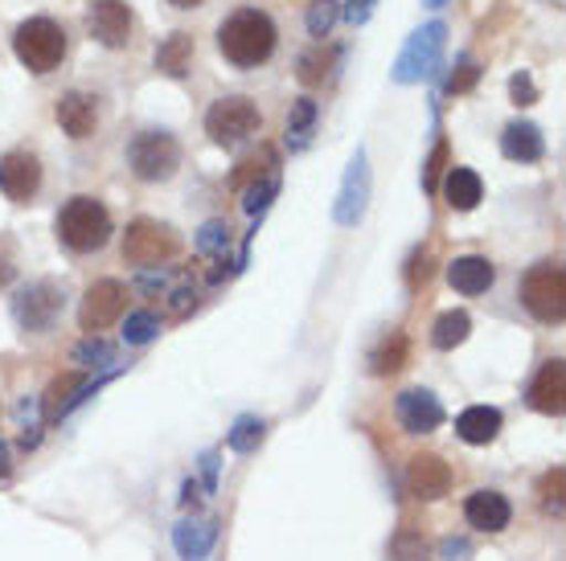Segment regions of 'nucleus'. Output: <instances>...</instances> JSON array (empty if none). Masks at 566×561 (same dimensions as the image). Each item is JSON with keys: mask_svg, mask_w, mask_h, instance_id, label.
<instances>
[{"mask_svg": "<svg viewBox=\"0 0 566 561\" xmlns=\"http://www.w3.org/2000/svg\"><path fill=\"white\" fill-rule=\"evenodd\" d=\"M501 410L493 406H468L460 419H455V435L472 443V447H489L496 435H501Z\"/></svg>", "mask_w": 566, "mask_h": 561, "instance_id": "nucleus-22", "label": "nucleus"}, {"mask_svg": "<svg viewBox=\"0 0 566 561\" xmlns=\"http://www.w3.org/2000/svg\"><path fill=\"white\" fill-rule=\"evenodd\" d=\"M525 398H530V406L538 410V414H563V398H566V366L554 357V361H546V366L534 373V381H530V390H525Z\"/></svg>", "mask_w": 566, "mask_h": 561, "instance_id": "nucleus-16", "label": "nucleus"}, {"mask_svg": "<svg viewBox=\"0 0 566 561\" xmlns=\"http://www.w3.org/2000/svg\"><path fill=\"white\" fill-rule=\"evenodd\" d=\"M337 0H312L308 4V33L316 38V42H325L328 33H333V25H337Z\"/></svg>", "mask_w": 566, "mask_h": 561, "instance_id": "nucleus-33", "label": "nucleus"}, {"mask_svg": "<svg viewBox=\"0 0 566 561\" xmlns=\"http://www.w3.org/2000/svg\"><path fill=\"white\" fill-rule=\"evenodd\" d=\"M160 299H165V311L181 320V316H189V311H193V304H198V292H193L189 275H177V279H172V287L160 295Z\"/></svg>", "mask_w": 566, "mask_h": 561, "instance_id": "nucleus-31", "label": "nucleus"}, {"mask_svg": "<svg viewBox=\"0 0 566 561\" xmlns=\"http://www.w3.org/2000/svg\"><path fill=\"white\" fill-rule=\"evenodd\" d=\"M369 13H374V0H349V4H345V21H349V25H366Z\"/></svg>", "mask_w": 566, "mask_h": 561, "instance_id": "nucleus-40", "label": "nucleus"}, {"mask_svg": "<svg viewBox=\"0 0 566 561\" xmlns=\"http://www.w3.org/2000/svg\"><path fill=\"white\" fill-rule=\"evenodd\" d=\"M337 57H340L337 45L316 42L312 50H304V54H300V62H296V78H300L304 86H321V83L328 78V71L337 66Z\"/></svg>", "mask_w": 566, "mask_h": 561, "instance_id": "nucleus-25", "label": "nucleus"}, {"mask_svg": "<svg viewBox=\"0 0 566 561\" xmlns=\"http://www.w3.org/2000/svg\"><path fill=\"white\" fill-rule=\"evenodd\" d=\"M74 357H78V361H99V366H112V345H103V340H86V345H78Z\"/></svg>", "mask_w": 566, "mask_h": 561, "instance_id": "nucleus-39", "label": "nucleus"}, {"mask_svg": "<svg viewBox=\"0 0 566 561\" xmlns=\"http://www.w3.org/2000/svg\"><path fill=\"white\" fill-rule=\"evenodd\" d=\"M54 119L71 140H91L95 127H99V95L74 86V91H66V95L54 103Z\"/></svg>", "mask_w": 566, "mask_h": 561, "instance_id": "nucleus-13", "label": "nucleus"}, {"mask_svg": "<svg viewBox=\"0 0 566 561\" xmlns=\"http://www.w3.org/2000/svg\"><path fill=\"white\" fill-rule=\"evenodd\" d=\"M464 517H468V525H472V529H481V533H501V529H510L513 508L501 491L481 488L464 500Z\"/></svg>", "mask_w": 566, "mask_h": 561, "instance_id": "nucleus-17", "label": "nucleus"}, {"mask_svg": "<svg viewBox=\"0 0 566 561\" xmlns=\"http://www.w3.org/2000/svg\"><path fill=\"white\" fill-rule=\"evenodd\" d=\"M366 201H369V165H366V152L357 148L354 165H349V172H345V184H340L333 218H337L340 225H357L361 218H366Z\"/></svg>", "mask_w": 566, "mask_h": 561, "instance_id": "nucleus-15", "label": "nucleus"}, {"mask_svg": "<svg viewBox=\"0 0 566 561\" xmlns=\"http://www.w3.org/2000/svg\"><path fill=\"white\" fill-rule=\"evenodd\" d=\"M213 537H218L213 525H181V529H177V549H181V558L193 561L213 546Z\"/></svg>", "mask_w": 566, "mask_h": 561, "instance_id": "nucleus-30", "label": "nucleus"}, {"mask_svg": "<svg viewBox=\"0 0 566 561\" xmlns=\"http://www.w3.org/2000/svg\"><path fill=\"white\" fill-rule=\"evenodd\" d=\"M407 352H411L407 337H402V332H390L378 349L369 352V369H374L378 378H386V373H398V369L407 366Z\"/></svg>", "mask_w": 566, "mask_h": 561, "instance_id": "nucleus-27", "label": "nucleus"}, {"mask_svg": "<svg viewBox=\"0 0 566 561\" xmlns=\"http://www.w3.org/2000/svg\"><path fill=\"white\" fill-rule=\"evenodd\" d=\"M66 29L54 17H29L13 33V54L29 74H54L66 57Z\"/></svg>", "mask_w": 566, "mask_h": 561, "instance_id": "nucleus-3", "label": "nucleus"}, {"mask_svg": "<svg viewBox=\"0 0 566 561\" xmlns=\"http://www.w3.org/2000/svg\"><path fill=\"white\" fill-rule=\"evenodd\" d=\"M448 283H452L460 295H484L496 283V267L481 254H464L448 267Z\"/></svg>", "mask_w": 566, "mask_h": 561, "instance_id": "nucleus-20", "label": "nucleus"}, {"mask_svg": "<svg viewBox=\"0 0 566 561\" xmlns=\"http://www.w3.org/2000/svg\"><path fill=\"white\" fill-rule=\"evenodd\" d=\"M9 472V443H0V476Z\"/></svg>", "mask_w": 566, "mask_h": 561, "instance_id": "nucleus-45", "label": "nucleus"}, {"mask_svg": "<svg viewBox=\"0 0 566 561\" xmlns=\"http://www.w3.org/2000/svg\"><path fill=\"white\" fill-rule=\"evenodd\" d=\"M128 169L148 184L169 181L172 172L181 169V144H177V136L160 131V127L136 131L128 144Z\"/></svg>", "mask_w": 566, "mask_h": 561, "instance_id": "nucleus-4", "label": "nucleus"}, {"mask_svg": "<svg viewBox=\"0 0 566 561\" xmlns=\"http://www.w3.org/2000/svg\"><path fill=\"white\" fill-rule=\"evenodd\" d=\"M468 332H472V316L468 311H443L436 320V328H431V345L436 349H455V345H464Z\"/></svg>", "mask_w": 566, "mask_h": 561, "instance_id": "nucleus-28", "label": "nucleus"}, {"mask_svg": "<svg viewBox=\"0 0 566 561\" xmlns=\"http://www.w3.org/2000/svg\"><path fill=\"white\" fill-rule=\"evenodd\" d=\"M427 275H431V258H427V254H415V263H411V287L427 283Z\"/></svg>", "mask_w": 566, "mask_h": 561, "instance_id": "nucleus-43", "label": "nucleus"}, {"mask_svg": "<svg viewBox=\"0 0 566 561\" xmlns=\"http://www.w3.org/2000/svg\"><path fill=\"white\" fill-rule=\"evenodd\" d=\"M83 385H86L83 373H62V378H54V385L45 390V414L57 419L74 402V393H83Z\"/></svg>", "mask_w": 566, "mask_h": 561, "instance_id": "nucleus-29", "label": "nucleus"}, {"mask_svg": "<svg viewBox=\"0 0 566 561\" xmlns=\"http://www.w3.org/2000/svg\"><path fill=\"white\" fill-rule=\"evenodd\" d=\"M124 308H128V287L119 279H99L86 287L83 304H78V324H83V332L99 337L103 328H112L124 316Z\"/></svg>", "mask_w": 566, "mask_h": 561, "instance_id": "nucleus-10", "label": "nucleus"}, {"mask_svg": "<svg viewBox=\"0 0 566 561\" xmlns=\"http://www.w3.org/2000/svg\"><path fill=\"white\" fill-rule=\"evenodd\" d=\"M316 124H321V103L316 98H296L292 103V112H287V124H283V140H287V148L292 152H304L312 144V136H316Z\"/></svg>", "mask_w": 566, "mask_h": 561, "instance_id": "nucleus-21", "label": "nucleus"}, {"mask_svg": "<svg viewBox=\"0 0 566 561\" xmlns=\"http://www.w3.org/2000/svg\"><path fill=\"white\" fill-rule=\"evenodd\" d=\"M156 332H160V320H156L153 311H132L128 320H124V340L128 345H148Z\"/></svg>", "mask_w": 566, "mask_h": 561, "instance_id": "nucleus-34", "label": "nucleus"}, {"mask_svg": "<svg viewBox=\"0 0 566 561\" xmlns=\"http://www.w3.org/2000/svg\"><path fill=\"white\" fill-rule=\"evenodd\" d=\"M407 484L419 500H439L452 488V467L443 464L439 455H415L411 467H407Z\"/></svg>", "mask_w": 566, "mask_h": 561, "instance_id": "nucleus-18", "label": "nucleus"}, {"mask_svg": "<svg viewBox=\"0 0 566 561\" xmlns=\"http://www.w3.org/2000/svg\"><path fill=\"white\" fill-rule=\"evenodd\" d=\"M189 62H193V33H169L165 42L156 45V71L169 74V78H185L189 74Z\"/></svg>", "mask_w": 566, "mask_h": 561, "instance_id": "nucleus-24", "label": "nucleus"}, {"mask_svg": "<svg viewBox=\"0 0 566 561\" xmlns=\"http://www.w3.org/2000/svg\"><path fill=\"white\" fill-rule=\"evenodd\" d=\"M62 304H66V292H62V283L54 279H38L21 287L13 299V316L17 324L25 328V332H50L54 320L62 316Z\"/></svg>", "mask_w": 566, "mask_h": 561, "instance_id": "nucleus-9", "label": "nucleus"}, {"mask_svg": "<svg viewBox=\"0 0 566 561\" xmlns=\"http://www.w3.org/2000/svg\"><path fill=\"white\" fill-rule=\"evenodd\" d=\"M132 25H136V17H132L128 0H91L86 4V29L107 50H124L132 42Z\"/></svg>", "mask_w": 566, "mask_h": 561, "instance_id": "nucleus-11", "label": "nucleus"}, {"mask_svg": "<svg viewBox=\"0 0 566 561\" xmlns=\"http://www.w3.org/2000/svg\"><path fill=\"white\" fill-rule=\"evenodd\" d=\"M198 254L213 258V279H222V267L230 263V225L227 222H206L198 234Z\"/></svg>", "mask_w": 566, "mask_h": 561, "instance_id": "nucleus-26", "label": "nucleus"}, {"mask_svg": "<svg viewBox=\"0 0 566 561\" xmlns=\"http://www.w3.org/2000/svg\"><path fill=\"white\" fill-rule=\"evenodd\" d=\"M280 45V29L263 9H234L218 25V54L227 57L234 71H255L268 66L271 54Z\"/></svg>", "mask_w": 566, "mask_h": 561, "instance_id": "nucleus-1", "label": "nucleus"}, {"mask_svg": "<svg viewBox=\"0 0 566 561\" xmlns=\"http://www.w3.org/2000/svg\"><path fill=\"white\" fill-rule=\"evenodd\" d=\"M275 193H280V172H268L263 181H255L247 193H242V210L251 213V218H259V213L271 205V197H275Z\"/></svg>", "mask_w": 566, "mask_h": 561, "instance_id": "nucleus-32", "label": "nucleus"}, {"mask_svg": "<svg viewBox=\"0 0 566 561\" xmlns=\"http://www.w3.org/2000/svg\"><path fill=\"white\" fill-rule=\"evenodd\" d=\"M172 9H201V4H206V0H169Z\"/></svg>", "mask_w": 566, "mask_h": 561, "instance_id": "nucleus-44", "label": "nucleus"}, {"mask_svg": "<svg viewBox=\"0 0 566 561\" xmlns=\"http://www.w3.org/2000/svg\"><path fill=\"white\" fill-rule=\"evenodd\" d=\"M427 9H443V4H448V0H423Z\"/></svg>", "mask_w": 566, "mask_h": 561, "instance_id": "nucleus-46", "label": "nucleus"}, {"mask_svg": "<svg viewBox=\"0 0 566 561\" xmlns=\"http://www.w3.org/2000/svg\"><path fill=\"white\" fill-rule=\"evenodd\" d=\"M481 197H484V184L476 172L464 169V165H452V169H448V177H443V201H448L455 213L476 210Z\"/></svg>", "mask_w": 566, "mask_h": 561, "instance_id": "nucleus-23", "label": "nucleus"}, {"mask_svg": "<svg viewBox=\"0 0 566 561\" xmlns=\"http://www.w3.org/2000/svg\"><path fill=\"white\" fill-rule=\"evenodd\" d=\"M501 152L513 165H534L546 152V140H542V127L530 124V119H513L505 131H501Z\"/></svg>", "mask_w": 566, "mask_h": 561, "instance_id": "nucleus-19", "label": "nucleus"}, {"mask_svg": "<svg viewBox=\"0 0 566 561\" xmlns=\"http://www.w3.org/2000/svg\"><path fill=\"white\" fill-rule=\"evenodd\" d=\"M510 95L517 107H530V103H538V86H534V78H530V71H517L510 78Z\"/></svg>", "mask_w": 566, "mask_h": 561, "instance_id": "nucleus-37", "label": "nucleus"}, {"mask_svg": "<svg viewBox=\"0 0 566 561\" xmlns=\"http://www.w3.org/2000/svg\"><path fill=\"white\" fill-rule=\"evenodd\" d=\"M54 234L71 254H95L112 239V213H107V205H103L99 197L78 193L57 210Z\"/></svg>", "mask_w": 566, "mask_h": 561, "instance_id": "nucleus-2", "label": "nucleus"}, {"mask_svg": "<svg viewBox=\"0 0 566 561\" xmlns=\"http://www.w3.org/2000/svg\"><path fill=\"white\" fill-rule=\"evenodd\" d=\"M395 414L411 435H431L436 426H443V402L431 390H402L395 402Z\"/></svg>", "mask_w": 566, "mask_h": 561, "instance_id": "nucleus-14", "label": "nucleus"}, {"mask_svg": "<svg viewBox=\"0 0 566 561\" xmlns=\"http://www.w3.org/2000/svg\"><path fill=\"white\" fill-rule=\"evenodd\" d=\"M263 443V422L259 419H239L234 422V431H230V451H255Z\"/></svg>", "mask_w": 566, "mask_h": 561, "instance_id": "nucleus-36", "label": "nucleus"}, {"mask_svg": "<svg viewBox=\"0 0 566 561\" xmlns=\"http://www.w3.org/2000/svg\"><path fill=\"white\" fill-rule=\"evenodd\" d=\"M443 160H448V144L439 140V144H436V152H431V160H427V169H423V189H436V184H439Z\"/></svg>", "mask_w": 566, "mask_h": 561, "instance_id": "nucleus-38", "label": "nucleus"}, {"mask_svg": "<svg viewBox=\"0 0 566 561\" xmlns=\"http://www.w3.org/2000/svg\"><path fill=\"white\" fill-rule=\"evenodd\" d=\"M558 496H563V467H554L551 476H546V505L558 508Z\"/></svg>", "mask_w": 566, "mask_h": 561, "instance_id": "nucleus-41", "label": "nucleus"}, {"mask_svg": "<svg viewBox=\"0 0 566 561\" xmlns=\"http://www.w3.org/2000/svg\"><path fill=\"white\" fill-rule=\"evenodd\" d=\"M177 251H181V239L165 222H153V218H136L124 234V258L140 271L169 263Z\"/></svg>", "mask_w": 566, "mask_h": 561, "instance_id": "nucleus-8", "label": "nucleus"}, {"mask_svg": "<svg viewBox=\"0 0 566 561\" xmlns=\"http://www.w3.org/2000/svg\"><path fill=\"white\" fill-rule=\"evenodd\" d=\"M17 275V263H13V254H9V246L0 242V287H9Z\"/></svg>", "mask_w": 566, "mask_h": 561, "instance_id": "nucleus-42", "label": "nucleus"}, {"mask_svg": "<svg viewBox=\"0 0 566 561\" xmlns=\"http://www.w3.org/2000/svg\"><path fill=\"white\" fill-rule=\"evenodd\" d=\"M0 193L9 197L13 205H29L33 197L42 193V160L25 148L0 156Z\"/></svg>", "mask_w": 566, "mask_h": 561, "instance_id": "nucleus-12", "label": "nucleus"}, {"mask_svg": "<svg viewBox=\"0 0 566 561\" xmlns=\"http://www.w3.org/2000/svg\"><path fill=\"white\" fill-rule=\"evenodd\" d=\"M443 45H448V25L443 21H427L423 29H415L411 42L402 45V54L395 62V83H419L427 74L439 71V57H443Z\"/></svg>", "mask_w": 566, "mask_h": 561, "instance_id": "nucleus-7", "label": "nucleus"}, {"mask_svg": "<svg viewBox=\"0 0 566 561\" xmlns=\"http://www.w3.org/2000/svg\"><path fill=\"white\" fill-rule=\"evenodd\" d=\"M259 127H263V115H259L255 98H247V95H222L218 103H210V112H206V136H210L213 144H222V148L247 144Z\"/></svg>", "mask_w": 566, "mask_h": 561, "instance_id": "nucleus-5", "label": "nucleus"}, {"mask_svg": "<svg viewBox=\"0 0 566 561\" xmlns=\"http://www.w3.org/2000/svg\"><path fill=\"white\" fill-rule=\"evenodd\" d=\"M476 78H481V62L464 54L460 62H455V71L448 74V95H464V91H472Z\"/></svg>", "mask_w": 566, "mask_h": 561, "instance_id": "nucleus-35", "label": "nucleus"}, {"mask_svg": "<svg viewBox=\"0 0 566 561\" xmlns=\"http://www.w3.org/2000/svg\"><path fill=\"white\" fill-rule=\"evenodd\" d=\"M522 308L538 324H563L566 316V271L558 263H538L522 279Z\"/></svg>", "mask_w": 566, "mask_h": 561, "instance_id": "nucleus-6", "label": "nucleus"}]
</instances>
